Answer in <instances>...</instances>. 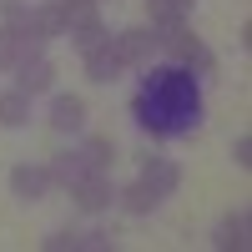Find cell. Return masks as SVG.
<instances>
[{
    "label": "cell",
    "mask_w": 252,
    "mask_h": 252,
    "mask_svg": "<svg viewBox=\"0 0 252 252\" xmlns=\"http://www.w3.org/2000/svg\"><path fill=\"white\" fill-rule=\"evenodd\" d=\"M136 121L146 126L152 136H182L202 121V91H197V76L187 66H161L141 81L136 91Z\"/></svg>",
    "instance_id": "1"
},
{
    "label": "cell",
    "mask_w": 252,
    "mask_h": 252,
    "mask_svg": "<svg viewBox=\"0 0 252 252\" xmlns=\"http://www.w3.org/2000/svg\"><path fill=\"white\" fill-rule=\"evenodd\" d=\"M40 46H46V35L35 31L31 10L10 5V26L0 31V71H15V66H26V61H35Z\"/></svg>",
    "instance_id": "2"
},
{
    "label": "cell",
    "mask_w": 252,
    "mask_h": 252,
    "mask_svg": "<svg viewBox=\"0 0 252 252\" xmlns=\"http://www.w3.org/2000/svg\"><path fill=\"white\" fill-rule=\"evenodd\" d=\"M157 46H166V51L182 61V66H192V71H212V66H217L212 51H207L202 40L182 26V20H177V26H157Z\"/></svg>",
    "instance_id": "3"
},
{
    "label": "cell",
    "mask_w": 252,
    "mask_h": 252,
    "mask_svg": "<svg viewBox=\"0 0 252 252\" xmlns=\"http://www.w3.org/2000/svg\"><path fill=\"white\" fill-rule=\"evenodd\" d=\"M71 197H76L81 212H101V207H111L116 187H111V177H106V172H86L81 182H71Z\"/></svg>",
    "instance_id": "4"
},
{
    "label": "cell",
    "mask_w": 252,
    "mask_h": 252,
    "mask_svg": "<svg viewBox=\"0 0 252 252\" xmlns=\"http://www.w3.org/2000/svg\"><path fill=\"white\" fill-rule=\"evenodd\" d=\"M152 46H157V35L146 26H131V31L111 35V51L126 61V66H152Z\"/></svg>",
    "instance_id": "5"
},
{
    "label": "cell",
    "mask_w": 252,
    "mask_h": 252,
    "mask_svg": "<svg viewBox=\"0 0 252 252\" xmlns=\"http://www.w3.org/2000/svg\"><path fill=\"white\" fill-rule=\"evenodd\" d=\"M10 192L20 202H40L51 192V166H15L10 172Z\"/></svg>",
    "instance_id": "6"
},
{
    "label": "cell",
    "mask_w": 252,
    "mask_h": 252,
    "mask_svg": "<svg viewBox=\"0 0 252 252\" xmlns=\"http://www.w3.org/2000/svg\"><path fill=\"white\" fill-rule=\"evenodd\" d=\"M121 71H126V61L111 51V40H106V46H96V51H86V76L96 81V86H111Z\"/></svg>",
    "instance_id": "7"
},
{
    "label": "cell",
    "mask_w": 252,
    "mask_h": 252,
    "mask_svg": "<svg viewBox=\"0 0 252 252\" xmlns=\"http://www.w3.org/2000/svg\"><path fill=\"white\" fill-rule=\"evenodd\" d=\"M141 182L152 187L157 197H172V192H177V182H182V172H177V161H166V157H152V161L141 166Z\"/></svg>",
    "instance_id": "8"
},
{
    "label": "cell",
    "mask_w": 252,
    "mask_h": 252,
    "mask_svg": "<svg viewBox=\"0 0 252 252\" xmlns=\"http://www.w3.org/2000/svg\"><path fill=\"white\" fill-rule=\"evenodd\" d=\"M20 76H15V91H26V96H40V91H51V81H56V66L51 61H26V66H15Z\"/></svg>",
    "instance_id": "9"
},
{
    "label": "cell",
    "mask_w": 252,
    "mask_h": 252,
    "mask_svg": "<svg viewBox=\"0 0 252 252\" xmlns=\"http://www.w3.org/2000/svg\"><path fill=\"white\" fill-rule=\"evenodd\" d=\"M81 121H86V101L81 96H56L51 101V126L56 131H76Z\"/></svg>",
    "instance_id": "10"
},
{
    "label": "cell",
    "mask_w": 252,
    "mask_h": 252,
    "mask_svg": "<svg viewBox=\"0 0 252 252\" xmlns=\"http://www.w3.org/2000/svg\"><path fill=\"white\" fill-rule=\"evenodd\" d=\"M91 172V161H86V152H61L56 161H51V182H61V187H71V182H81Z\"/></svg>",
    "instance_id": "11"
},
{
    "label": "cell",
    "mask_w": 252,
    "mask_h": 252,
    "mask_svg": "<svg viewBox=\"0 0 252 252\" xmlns=\"http://www.w3.org/2000/svg\"><path fill=\"white\" fill-rule=\"evenodd\" d=\"M116 197H121V207H126L131 217H146V212H152V207L161 202V197H157V192H152V187H146L141 177H136L131 187H126V192H116Z\"/></svg>",
    "instance_id": "12"
},
{
    "label": "cell",
    "mask_w": 252,
    "mask_h": 252,
    "mask_svg": "<svg viewBox=\"0 0 252 252\" xmlns=\"http://www.w3.org/2000/svg\"><path fill=\"white\" fill-rule=\"evenodd\" d=\"M247 212H232V217H227L222 227H217V247H232V252H242L247 247Z\"/></svg>",
    "instance_id": "13"
},
{
    "label": "cell",
    "mask_w": 252,
    "mask_h": 252,
    "mask_svg": "<svg viewBox=\"0 0 252 252\" xmlns=\"http://www.w3.org/2000/svg\"><path fill=\"white\" fill-rule=\"evenodd\" d=\"M26 121H31V96L26 91L0 96V126H26Z\"/></svg>",
    "instance_id": "14"
},
{
    "label": "cell",
    "mask_w": 252,
    "mask_h": 252,
    "mask_svg": "<svg viewBox=\"0 0 252 252\" xmlns=\"http://www.w3.org/2000/svg\"><path fill=\"white\" fill-rule=\"evenodd\" d=\"M146 10H152V26H177V20H187L192 0H146Z\"/></svg>",
    "instance_id": "15"
},
{
    "label": "cell",
    "mask_w": 252,
    "mask_h": 252,
    "mask_svg": "<svg viewBox=\"0 0 252 252\" xmlns=\"http://www.w3.org/2000/svg\"><path fill=\"white\" fill-rule=\"evenodd\" d=\"M81 152H86V161H91V172H106V166H111V157H116L106 136H91L86 146H81Z\"/></svg>",
    "instance_id": "16"
},
{
    "label": "cell",
    "mask_w": 252,
    "mask_h": 252,
    "mask_svg": "<svg viewBox=\"0 0 252 252\" xmlns=\"http://www.w3.org/2000/svg\"><path fill=\"white\" fill-rule=\"evenodd\" d=\"M232 161H237V166H247V161H252V136H237V146H232Z\"/></svg>",
    "instance_id": "17"
}]
</instances>
